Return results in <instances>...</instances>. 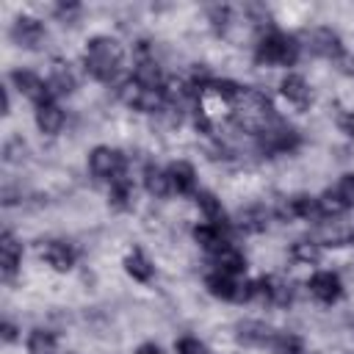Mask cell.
I'll use <instances>...</instances> for the list:
<instances>
[{"instance_id": "e0dca14e", "label": "cell", "mask_w": 354, "mask_h": 354, "mask_svg": "<svg viewBox=\"0 0 354 354\" xmlns=\"http://www.w3.org/2000/svg\"><path fill=\"white\" fill-rule=\"evenodd\" d=\"M194 199H196V207L202 210L205 221H210V224H216V227H221V230H227V227H230L227 210H224L221 199H218L213 191H196V194H194Z\"/></svg>"}, {"instance_id": "7a4b0ae2", "label": "cell", "mask_w": 354, "mask_h": 354, "mask_svg": "<svg viewBox=\"0 0 354 354\" xmlns=\"http://www.w3.org/2000/svg\"><path fill=\"white\" fill-rule=\"evenodd\" d=\"M299 53H301V44L277 28L263 30V36L254 44V61L266 66H293L299 61Z\"/></svg>"}, {"instance_id": "f546056e", "label": "cell", "mask_w": 354, "mask_h": 354, "mask_svg": "<svg viewBox=\"0 0 354 354\" xmlns=\"http://www.w3.org/2000/svg\"><path fill=\"white\" fill-rule=\"evenodd\" d=\"M177 354H207V348L196 337H180L177 340Z\"/></svg>"}, {"instance_id": "7402d4cb", "label": "cell", "mask_w": 354, "mask_h": 354, "mask_svg": "<svg viewBox=\"0 0 354 354\" xmlns=\"http://www.w3.org/2000/svg\"><path fill=\"white\" fill-rule=\"evenodd\" d=\"M47 83H50L53 97H66V94H72L77 88V80H75L69 64H64V61H53V69H50Z\"/></svg>"}, {"instance_id": "9a60e30c", "label": "cell", "mask_w": 354, "mask_h": 354, "mask_svg": "<svg viewBox=\"0 0 354 354\" xmlns=\"http://www.w3.org/2000/svg\"><path fill=\"white\" fill-rule=\"evenodd\" d=\"M108 205H111L113 210H119V213L133 210V205H136V185H133V180L127 177V171L119 174V177L111 183V188H108Z\"/></svg>"}, {"instance_id": "2e32d148", "label": "cell", "mask_w": 354, "mask_h": 354, "mask_svg": "<svg viewBox=\"0 0 354 354\" xmlns=\"http://www.w3.org/2000/svg\"><path fill=\"white\" fill-rule=\"evenodd\" d=\"M169 180H171V191L174 194H196V169L188 163V160H174L169 163Z\"/></svg>"}, {"instance_id": "e575fe53", "label": "cell", "mask_w": 354, "mask_h": 354, "mask_svg": "<svg viewBox=\"0 0 354 354\" xmlns=\"http://www.w3.org/2000/svg\"><path fill=\"white\" fill-rule=\"evenodd\" d=\"M69 354H72V351H69Z\"/></svg>"}, {"instance_id": "83f0119b", "label": "cell", "mask_w": 354, "mask_h": 354, "mask_svg": "<svg viewBox=\"0 0 354 354\" xmlns=\"http://www.w3.org/2000/svg\"><path fill=\"white\" fill-rule=\"evenodd\" d=\"M337 196L343 199V205L346 207H354V171H348V174H343L340 180H337Z\"/></svg>"}, {"instance_id": "5b68a950", "label": "cell", "mask_w": 354, "mask_h": 354, "mask_svg": "<svg viewBox=\"0 0 354 354\" xmlns=\"http://www.w3.org/2000/svg\"><path fill=\"white\" fill-rule=\"evenodd\" d=\"M88 171H91L97 180L113 183L119 174L127 171V160H124V155H122L119 149L100 144V147H94V149L88 152Z\"/></svg>"}, {"instance_id": "8fae6325", "label": "cell", "mask_w": 354, "mask_h": 354, "mask_svg": "<svg viewBox=\"0 0 354 354\" xmlns=\"http://www.w3.org/2000/svg\"><path fill=\"white\" fill-rule=\"evenodd\" d=\"M19 263H22V243L14 238V232L3 230L0 235V274L3 279H14V274L19 271Z\"/></svg>"}, {"instance_id": "836d02e7", "label": "cell", "mask_w": 354, "mask_h": 354, "mask_svg": "<svg viewBox=\"0 0 354 354\" xmlns=\"http://www.w3.org/2000/svg\"><path fill=\"white\" fill-rule=\"evenodd\" d=\"M11 113V100H8V88H3V116Z\"/></svg>"}, {"instance_id": "277c9868", "label": "cell", "mask_w": 354, "mask_h": 354, "mask_svg": "<svg viewBox=\"0 0 354 354\" xmlns=\"http://www.w3.org/2000/svg\"><path fill=\"white\" fill-rule=\"evenodd\" d=\"M304 47L318 55V58H326V61H343L346 58V47H343V39L337 30L326 28V25H318V28H310L304 33Z\"/></svg>"}, {"instance_id": "ffe728a7", "label": "cell", "mask_w": 354, "mask_h": 354, "mask_svg": "<svg viewBox=\"0 0 354 354\" xmlns=\"http://www.w3.org/2000/svg\"><path fill=\"white\" fill-rule=\"evenodd\" d=\"M194 241L207 252V254H213V252H218V249H224L230 241H227V230H221V227H216V224H210V221H202V224H196L194 227Z\"/></svg>"}, {"instance_id": "44dd1931", "label": "cell", "mask_w": 354, "mask_h": 354, "mask_svg": "<svg viewBox=\"0 0 354 354\" xmlns=\"http://www.w3.org/2000/svg\"><path fill=\"white\" fill-rule=\"evenodd\" d=\"M144 188H147V194L155 196V199H166L169 194H174V191H171L169 171L160 169L158 163H147V166H144Z\"/></svg>"}, {"instance_id": "4fadbf2b", "label": "cell", "mask_w": 354, "mask_h": 354, "mask_svg": "<svg viewBox=\"0 0 354 354\" xmlns=\"http://www.w3.org/2000/svg\"><path fill=\"white\" fill-rule=\"evenodd\" d=\"M279 94H282L290 105H296V108H307L310 100H313L310 83H307L301 75H296V72H288V75L279 80Z\"/></svg>"}, {"instance_id": "484cf974", "label": "cell", "mask_w": 354, "mask_h": 354, "mask_svg": "<svg viewBox=\"0 0 354 354\" xmlns=\"http://www.w3.org/2000/svg\"><path fill=\"white\" fill-rule=\"evenodd\" d=\"M268 348H271L274 354H304V343H301V337L293 335V332H274Z\"/></svg>"}, {"instance_id": "4316f807", "label": "cell", "mask_w": 354, "mask_h": 354, "mask_svg": "<svg viewBox=\"0 0 354 354\" xmlns=\"http://www.w3.org/2000/svg\"><path fill=\"white\" fill-rule=\"evenodd\" d=\"M290 257L304 266H315L321 260V243L318 241H296L290 246Z\"/></svg>"}, {"instance_id": "3957f363", "label": "cell", "mask_w": 354, "mask_h": 354, "mask_svg": "<svg viewBox=\"0 0 354 354\" xmlns=\"http://www.w3.org/2000/svg\"><path fill=\"white\" fill-rule=\"evenodd\" d=\"M254 138H257L260 152L268 155V158H274V155H290V152H296L299 144H301V136H299L290 124H285V122H279V119L271 122L268 127H263Z\"/></svg>"}, {"instance_id": "d6a6232c", "label": "cell", "mask_w": 354, "mask_h": 354, "mask_svg": "<svg viewBox=\"0 0 354 354\" xmlns=\"http://www.w3.org/2000/svg\"><path fill=\"white\" fill-rule=\"evenodd\" d=\"M343 130L354 138V113H346V116H343Z\"/></svg>"}, {"instance_id": "7c38bea8", "label": "cell", "mask_w": 354, "mask_h": 354, "mask_svg": "<svg viewBox=\"0 0 354 354\" xmlns=\"http://www.w3.org/2000/svg\"><path fill=\"white\" fill-rule=\"evenodd\" d=\"M268 221H271V210H268L266 205H260V202L241 207V210H238V216H235V224H238V230H243V232H249V235L266 232Z\"/></svg>"}, {"instance_id": "f1b7e54d", "label": "cell", "mask_w": 354, "mask_h": 354, "mask_svg": "<svg viewBox=\"0 0 354 354\" xmlns=\"http://www.w3.org/2000/svg\"><path fill=\"white\" fill-rule=\"evenodd\" d=\"M230 6H210L207 8V19H210V25L216 28V30H227V25H230Z\"/></svg>"}, {"instance_id": "ba28073f", "label": "cell", "mask_w": 354, "mask_h": 354, "mask_svg": "<svg viewBox=\"0 0 354 354\" xmlns=\"http://www.w3.org/2000/svg\"><path fill=\"white\" fill-rule=\"evenodd\" d=\"M307 290L321 304H335V301L343 299V279L335 271H315L307 279Z\"/></svg>"}, {"instance_id": "4dcf8cb0", "label": "cell", "mask_w": 354, "mask_h": 354, "mask_svg": "<svg viewBox=\"0 0 354 354\" xmlns=\"http://www.w3.org/2000/svg\"><path fill=\"white\" fill-rule=\"evenodd\" d=\"M3 340H6V343H14V340H17V326H14L11 321L3 324Z\"/></svg>"}, {"instance_id": "30bf717a", "label": "cell", "mask_w": 354, "mask_h": 354, "mask_svg": "<svg viewBox=\"0 0 354 354\" xmlns=\"http://www.w3.org/2000/svg\"><path fill=\"white\" fill-rule=\"evenodd\" d=\"M257 301L266 304H277V307H288L293 301V290L285 279L279 277H260L257 279Z\"/></svg>"}, {"instance_id": "52a82bcc", "label": "cell", "mask_w": 354, "mask_h": 354, "mask_svg": "<svg viewBox=\"0 0 354 354\" xmlns=\"http://www.w3.org/2000/svg\"><path fill=\"white\" fill-rule=\"evenodd\" d=\"M11 83L19 94H25L33 105H44V102H53V91H50V83L44 77H39L36 72L30 69H14L11 72Z\"/></svg>"}, {"instance_id": "cb8c5ba5", "label": "cell", "mask_w": 354, "mask_h": 354, "mask_svg": "<svg viewBox=\"0 0 354 354\" xmlns=\"http://www.w3.org/2000/svg\"><path fill=\"white\" fill-rule=\"evenodd\" d=\"M326 227L321 230V235H318V243H321V249L324 246H348V243H354V230L351 227H346V224H340L337 218H329V221H324Z\"/></svg>"}, {"instance_id": "5bb4252c", "label": "cell", "mask_w": 354, "mask_h": 354, "mask_svg": "<svg viewBox=\"0 0 354 354\" xmlns=\"http://www.w3.org/2000/svg\"><path fill=\"white\" fill-rule=\"evenodd\" d=\"M33 119H36L39 133H44V136H58L64 130V124H66V116H64V111H61V105L55 100L44 102V105H36Z\"/></svg>"}, {"instance_id": "1f68e13d", "label": "cell", "mask_w": 354, "mask_h": 354, "mask_svg": "<svg viewBox=\"0 0 354 354\" xmlns=\"http://www.w3.org/2000/svg\"><path fill=\"white\" fill-rule=\"evenodd\" d=\"M136 354H163V351H160L155 343H144V346L136 348Z\"/></svg>"}, {"instance_id": "ac0fdd59", "label": "cell", "mask_w": 354, "mask_h": 354, "mask_svg": "<svg viewBox=\"0 0 354 354\" xmlns=\"http://www.w3.org/2000/svg\"><path fill=\"white\" fill-rule=\"evenodd\" d=\"M210 260H213V266H216L213 271H221V274H230V277H238V274L246 271V257H243V252H241L238 246H232V243H227L224 249L213 252Z\"/></svg>"}, {"instance_id": "8992f818", "label": "cell", "mask_w": 354, "mask_h": 354, "mask_svg": "<svg viewBox=\"0 0 354 354\" xmlns=\"http://www.w3.org/2000/svg\"><path fill=\"white\" fill-rule=\"evenodd\" d=\"M47 39V30L41 25V19L30 17V14H19L14 22H11V41L17 47H25V50H39Z\"/></svg>"}, {"instance_id": "d4e9b609", "label": "cell", "mask_w": 354, "mask_h": 354, "mask_svg": "<svg viewBox=\"0 0 354 354\" xmlns=\"http://www.w3.org/2000/svg\"><path fill=\"white\" fill-rule=\"evenodd\" d=\"M25 346H28V354H58V340L50 329H33Z\"/></svg>"}, {"instance_id": "603a6c76", "label": "cell", "mask_w": 354, "mask_h": 354, "mask_svg": "<svg viewBox=\"0 0 354 354\" xmlns=\"http://www.w3.org/2000/svg\"><path fill=\"white\" fill-rule=\"evenodd\" d=\"M122 266H124L127 277H133L136 282H149V279H152V274H155V266L149 263V257H147L138 246H136V249H130V252L124 254Z\"/></svg>"}, {"instance_id": "6da1fadb", "label": "cell", "mask_w": 354, "mask_h": 354, "mask_svg": "<svg viewBox=\"0 0 354 354\" xmlns=\"http://www.w3.org/2000/svg\"><path fill=\"white\" fill-rule=\"evenodd\" d=\"M124 61V47L113 36H91L83 50V69L100 83H116Z\"/></svg>"}, {"instance_id": "9c48e42d", "label": "cell", "mask_w": 354, "mask_h": 354, "mask_svg": "<svg viewBox=\"0 0 354 354\" xmlns=\"http://www.w3.org/2000/svg\"><path fill=\"white\" fill-rule=\"evenodd\" d=\"M41 257H44V263L53 268V271H58V274H66V271H72L75 268V260H77V252L72 249V243H66V241H44L41 243Z\"/></svg>"}, {"instance_id": "d6986e66", "label": "cell", "mask_w": 354, "mask_h": 354, "mask_svg": "<svg viewBox=\"0 0 354 354\" xmlns=\"http://www.w3.org/2000/svg\"><path fill=\"white\" fill-rule=\"evenodd\" d=\"M274 337V329L263 321H241L235 326V340L243 343V346H268Z\"/></svg>"}]
</instances>
